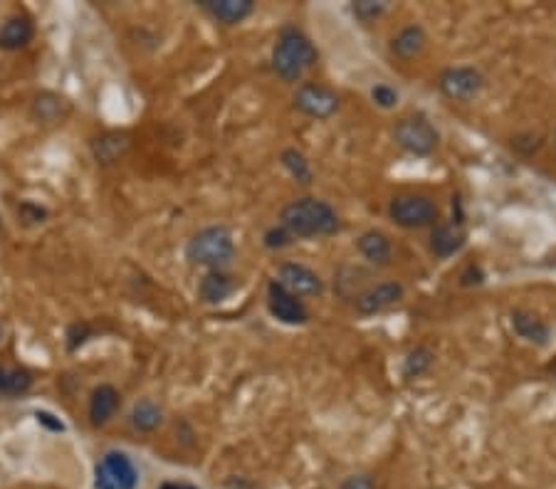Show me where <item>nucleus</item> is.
<instances>
[{
	"mask_svg": "<svg viewBox=\"0 0 556 489\" xmlns=\"http://www.w3.org/2000/svg\"><path fill=\"white\" fill-rule=\"evenodd\" d=\"M279 225L295 240H311V237H329L342 230L339 213L332 205L319 198H297L287 203L279 213Z\"/></svg>",
	"mask_w": 556,
	"mask_h": 489,
	"instance_id": "obj_1",
	"label": "nucleus"
},
{
	"mask_svg": "<svg viewBox=\"0 0 556 489\" xmlns=\"http://www.w3.org/2000/svg\"><path fill=\"white\" fill-rule=\"evenodd\" d=\"M317 60H319L317 47L300 28H295V25L282 28L278 43L272 47V70L279 79L300 82L302 77L317 64Z\"/></svg>",
	"mask_w": 556,
	"mask_h": 489,
	"instance_id": "obj_2",
	"label": "nucleus"
},
{
	"mask_svg": "<svg viewBox=\"0 0 556 489\" xmlns=\"http://www.w3.org/2000/svg\"><path fill=\"white\" fill-rule=\"evenodd\" d=\"M186 260L208 272H225L236 260V237L228 225H208L186 243Z\"/></svg>",
	"mask_w": 556,
	"mask_h": 489,
	"instance_id": "obj_3",
	"label": "nucleus"
},
{
	"mask_svg": "<svg viewBox=\"0 0 556 489\" xmlns=\"http://www.w3.org/2000/svg\"><path fill=\"white\" fill-rule=\"evenodd\" d=\"M388 218L403 230H423L438 225L440 211L436 201L423 193H401L388 203Z\"/></svg>",
	"mask_w": 556,
	"mask_h": 489,
	"instance_id": "obj_4",
	"label": "nucleus"
},
{
	"mask_svg": "<svg viewBox=\"0 0 556 489\" xmlns=\"http://www.w3.org/2000/svg\"><path fill=\"white\" fill-rule=\"evenodd\" d=\"M394 141L411 156H430L440 146V131L426 114H408L396 121Z\"/></svg>",
	"mask_w": 556,
	"mask_h": 489,
	"instance_id": "obj_5",
	"label": "nucleus"
},
{
	"mask_svg": "<svg viewBox=\"0 0 556 489\" xmlns=\"http://www.w3.org/2000/svg\"><path fill=\"white\" fill-rule=\"evenodd\" d=\"M139 487V469L131 462L127 452L109 450L96 462L95 489H137Z\"/></svg>",
	"mask_w": 556,
	"mask_h": 489,
	"instance_id": "obj_6",
	"label": "nucleus"
},
{
	"mask_svg": "<svg viewBox=\"0 0 556 489\" xmlns=\"http://www.w3.org/2000/svg\"><path fill=\"white\" fill-rule=\"evenodd\" d=\"M292 104L304 117L327 121V119H332L339 112L342 99H339L336 89H332V87L321 85V82H302L295 96H292Z\"/></svg>",
	"mask_w": 556,
	"mask_h": 489,
	"instance_id": "obj_7",
	"label": "nucleus"
},
{
	"mask_svg": "<svg viewBox=\"0 0 556 489\" xmlns=\"http://www.w3.org/2000/svg\"><path fill=\"white\" fill-rule=\"evenodd\" d=\"M438 89L443 92V96H448L450 102H472L485 89V75L470 64L448 67L440 72Z\"/></svg>",
	"mask_w": 556,
	"mask_h": 489,
	"instance_id": "obj_8",
	"label": "nucleus"
},
{
	"mask_svg": "<svg viewBox=\"0 0 556 489\" xmlns=\"http://www.w3.org/2000/svg\"><path fill=\"white\" fill-rule=\"evenodd\" d=\"M278 282L279 287H285L289 294L295 297H319L324 292V279H321L311 267L302 265V262H285L278 269Z\"/></svg>",
	"mask_w": 556,
	"mask_h": 489,
	"instance_id": "obj_9",
	"label": "nucleus"
},
{
	"mask_svg": "<svg viewBox=\"0 0 556 489\" xmlns=\"http://www.w3.org/2000/svg\"><path fill=\"white\" fill-rule=\"evenodd\" d=\"M268 307L275 319L289 324V327H302V324L310 321V309L304 307V302L295 294H289L285 287H279L275 279L270 282L268 287Z\"/></svg>",
	"mask_w": 556,
	"mask_h": 489,
	"instance_id": "obj_10",
	"label": "nucleus"
},
{
	"mask_svg": "<svg viewBox=\"0 0 556 489\" xmlns=\"http://www.w3.org/2000/svg\"><path fill=\"white\" fill-rule=\"evenodd\" d=\"M403 294H406V289L401 282H378V285H371L364 292H359L353 307L361 317H374V314H381L386 309L398 304Z\"/></svg>",
	"mask_w": 556,
	"mask_h": 489,
	"instance_id": "obj_11",
	"label": "nucleus"
},
{
	"mask_svg": "<svg viewBox=\"0 0 556 489\" xmlns=\"http://www.w3.org/2000/svg\"><path fill=\"white\" fill-rule=\"evenodd\" d=\"M119 408H121V395H119L117 388L109 385V383L96 385L89 395V423L95 427L107 426L109 420L117 415Z\"/></svg>",
	"mask_w": 556,
	"mask_h": 489,
	"instance_id": "obj_12",
	"label": "nucleus"
},
{
	"mask_svg": "<svg viewBox=\"0 0 556 489\" xmlns=\"http://www.w3.org/2000/svg\"><path fill=\"white\" fill-rule=\"evenodd\" d=\"M426 45H428V32L423 25H406V28H401V30L391 37V53L396 54L398 60H403V62H411V60H416L423 54L426 50Z\"/></svg>",
	"mask_w": 556,
	"mask_h": 489,
	"instance_id": "obj_13",
	"label": "nucleus"
},
{
	"mask_svg": "<svg viewBox=\"0 0 556 489\" xmlns=\"http://www.w3.org/2000/svg\"><path fill=\"white\" fill-rule=\"evenodd\" d=\"M468 235L461 228V223H438L430 233V253L438 260H448V257L458 255L465 247Z\"/></svg>",
	"mask_w": 556,
	"mask_h": 489,
	"instance_id": "obj_14",
	"label": "nucleus"
},
{
	"mask_svg": "<svg viewBox=\"0 0 556 489\" xmlns=\"http://www.w3.org/2000/svg\"><path fill=\"white\" fill-rule=\"evenodd\" d=\"M201 8L220 25H240L255 12V3L253 0H203Z\"/></svg>",
	"mask_w": 556,
	"mask_h": 489,
	"instance_id": "obj_15",
	"label": "nucleus"
},
{
	"mask_svg": "<svg viewBox=\"0 0 556 489\" xmlns=\"http://www.w3.org/2000/svg\"><path fill=\"white\" fill-rule=\"evenodd\" d=\"M356 250L366 262H371L376 267H386L391 262V255H394V243L381 230H366V233L359 235Z\"/></svg>",
	"mask_w": 556,
	"mask_h": 489,
	"instance_id": "obj_16",
	"label": "nucleus"
},
{
	"mask_svg": "<svg viewBox=\"0 0 556 489\" xmlns=\"http://www.w3.org/2000/svg\"><path fill=\"white\" fill-rule=\"evenodd\" d=\"M32 35H35V28H32L30 18L11 15L0 25V50H8V53L22 50L32 43Z\"/></svg>",
	"mask_w": 556,
	"mask_h": 489,
	"instance_id": "obj_17",
	"label": "nucleus"
},
{
	"mask_svg": "<svg viewBox=\"0 0 556 489\" xmlns=\"http://www.w3.org/2000/svg\"><path fill=\"white\" fill-rule=\"evenodd\" d=\"M236 279L228 272H208L198 285V297L203 304H220L236 292Z\"/></svg>",
	"mask_w": 556,
	"mask_h": 489,
	"instance_id": "obj_18",
	"label": "nucleus"
},
{
	"mask_svg": "<svg viewBox=\"0 0 556 489\" xmlns=\"http://www.w3.org/2000/svg\"><path fill=\"white\" fill-rule=\"evenodd\" d=\"M512 327H514V331H517L522 339L529 341V344H539V346H544L546 341H549V327H546L544 321L539 319L536 314L527 311V309H514Z\"/></svg>",
	"mask_w": 556,
	"mask_h": 489,
	"instance_id": "obj_19",
	"label": "nucleus"
},
{
	"mask_svg": "<svg viewBox=\"0 0 556 489\" xmlns=\"http://www.w3.org/2000/svg\"><path fill=\"white\" fill-rule=\"evenodd\" d=\"M129 423H131L134 430H139V433H154L163 423V410L154 401L146 398V401H139V403L131 408Z\"/></svg>",
	"mask_w": 556,
	"mask_h": 489,
	"instance_id": "obj_20",
	"label": "nucleus"
},
{
	"mask_svg": "<svg viewBox=\"0 0 556 489\" xmlns=\"http://www.w3.org/2000/svg\"><path fill=\"white\" fill-rule=\"evenodd\" d=\"M32 388V373L18 366H0V395H22Z\"/></svg>",
	"mask_w": 556,
	"mask_h": 489,
	"instance_id": "obj_21",
	"label": "nucleus"
},
{
	"mask_svg": "<svg viewBox=\"0 0 556 489\" xmlns=\"http://www.w3.org/2000/svg\"><path fill=\"white\" fill-rule=\"evenodd\" d=\"M64 112H67V102H64L62 96L53 95V92H43V95L35 96V102H32V117L40 119L45 124L60 121Z\"/></svg>",
	"mask_w": 556,
	"mask_h": 489,
	"instance_id": "obj_22",
	"label": "nucleus"
},
{
	"mask_svg": "<svg viewBox=\"0 0 556 489\" xmlns=\"http://www.w3.org/2000/svg\"><path fill=\"white\" fill-rule=\"evenodd\" d=\"M129 138L124 134H104L92 141V151L99 163H114L127 151Z\"/></svg>",
	"mask_w": 556,
	"mask_h": 489,
	"instance_id": "obj_23",
	"label": "nucleus"
},
{
	"mask_svg": "<svg viewBox=\"0 0 556 489\" xmlns=\"http://www.w3.org/2000/svg\"><path fill=\"white\" fill-rule=\"evenodd\" d=\"M433 363H436V353L430 352L428 346L420 344L416 349H411L406 359H403V378L413 381V378L426 376L433 369Z\"/></svg>",
	"mask_w": 556,
	"mask_h": 489,
	"instance_id": "obj_24",
	"label": "nucleus"
},
{
	"mask_svg": "<svg viewBox=\"0 0 556 489\" xmlns=\"http://www.w3.org/2000/svg\"><path fill=\"white\" fill-rule=\"evenodd\" d=\"M282 166L287 170L289 176L295 178V181L300 183V186H310L311 178H314V170H311V163L307 161V156L297 149H285L282 151Z\"/></svg>",
	"mask_w": 556,
	"mask_h": 489,
	"instance_id": "obj_25",
	"label": "nucleus"
},
{
	"mask_svg": "<svg viewBox=\"0 0 556 489\" xmlns=\"http://www.w3.org/2000/svg\"><path fill=\"white\" fill-rule=\"evenodd\" d=\"M371 102H374L378 109H396L398 102H401V95H398V89H394L391 85H386V82H378V85L371 87Z\"/></svg>",
	"mask_w": 556,
	"mask_h": 489,
	"instance_id": "obj_26",
	"label": "nucleus"
},
{
	"mask_svg": "<svg viewBox=\"0 0 556 489\" xmlns=\"http://www.w3.org/2000/svg\"><path fill=\"white\" fill-rule=\"evenodd\" d=\"M352 12L361 22L371 25V22H376L381 15H384L386 5L384 3H374V0H359V3H353L352 5Z\"/></svg>",
	"mask_w": 556,
	"mask_h": 489,
	"instance_id": "obj_27",
	"label": "nucleus"
},
{
	"mask_svg": "<svg viewBox=\"0 0 556 489\" xmlns=\"http://www.w3.org/2000/svg\"><path fill=\"white\" fill-rule=\"evenodd\" d=\"M292 243H295V237L282 225H275V228H270L268 233H265V247L268 250H285Z\"/></svg>",
	"mask_w": 556,
	"mask_h": 489,
	"instance_id": "obj_28",
	"label": "nucleus"
},
{
	"mask_svg": "<svg viewBox=\"0 0 556 489\" xmlns=\"http://www.w3.org/2000/svg\"><path fill=\"white\" fill-rule=\"evenodd\" d=\"M89 336H92V329H89L87 324H72V327L67 329V349L75 352L77 346H82Z\"/></svg>",
	"mask_w": 556,
	"mask_h": 489,
	"instance_id": "obj_29",
	"label": "nucleus"
},
{
	"mask_svg": "<svg viewBox=\"0 0 556 489\" xmlns=\"http://www.w3.org/2000/svg\"><path fill=\"white\" fill-rule=\"evenodd\" d=\"M339 489H376V485L369 475H352L349 479H344Z\"/></svg>",
	"mask_w": 556,
	"mask_h": 489,
	"instance_id": "obj_30",
	"label": "nucleus"
},
{
	"mask_svg": "<svg viewBox=\"0 0 556 489\" xmlns=\"http://www.w3.org/2000/svg\"><path fill=\"white\" fill-rule=\"evenodd\" d=\"M21 215L25 220H35V223H43L45 218H47V211L45 208H37V205H32V203H22L21 205Z\"/></svg>",
	"mask_w": 556,
	"mask_h": 489,
	"instance_id": "obj_31",
	"label": "nucleus"
},
{
	"mask_svg": "<svg viewBox=\"0 0 556 489\" xmlns=\"http://www.w3.org/2000/svg\"><path fill=\"white\" fill-rule=\"evenodd\" d=\"M35 418H37V423H43L45 427H50V430H54V433H62L64 430L62 423H60V420H57L53 413H47V410H37V413H35Z\"/></svg>",
	"mask_w": 556,
	"mask_h": 489,
	"instance_id": "obj_32",
	"label": "nucleus"
},
{
	"mask_svg": "<svg viewBox=\"0 0 556 489\" xmlns=\"http://www.w3.org/2000/svg\"><path fill=\"white\" fill-rule=\"evenodd\" d=\"M159 489H198L193 485H186V482H163Z\"/></svg>",
	"mask_w": 556,
	"mask_h": 489,
	"instance_id": "obj_33",
	"label": "nucleus"
},
{
	"mask_svg": "<svg viewBox=\"0 0 556 489\" xmlns=\"http://www.w3.org/2000/svg\"><path fill=\"white\" fill-rule=\"evenodd\" d=\"M3 336H5V324L0 321V341H3Z\"/></svg>",
	"mask_w": 556,
	"mask_h": 489,
	"instance_id": "obj_34",
	"label": "nucleus"
}]
</instances>
